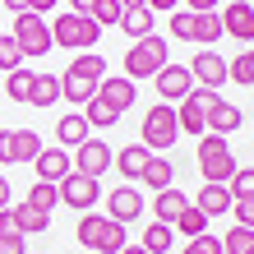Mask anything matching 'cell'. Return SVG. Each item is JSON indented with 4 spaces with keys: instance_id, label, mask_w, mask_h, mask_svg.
Masks as SVG:
<instances>
[{
    "instance_id": "cell-1",
    "label": "cell",
    "mask_w": 254,
    "mask_h": 254,
    "mask_svg": "<svg viewBox=\"0 0 254 254\" xmlns=\"http://www.w3.org/2000/svg\"><path fill=\"white\" fill-rule=\"evenodd\" d=\"M79 245L83 250H97V254H121L129 241H125V227L121 222H111V217H97V213H83L79 217Z\"/></svg>"
},
{
    "instance_id": "cell-2",
    "label": "cell",
    "mask_w": 254,
    "mask_h": 254,
    "mask_svg": "<svg viewBox=\"0 0 254 254\" xmlns=\"http://www.w3.org/2000/svg\"><path fill=\"white\" fill-rule=\"evenodd\" d=\"M199 171L208 185H227L236 176V157H231V143L222 134H199Z\"/></svg>"
},
{
    "instance_id": "cell-3",
    "label": "cell",
    "mask_w": 254,
    "mask_h": 254,
    "mask_svg": "<svg viewBox=\"0 0 254 254\" xmlns=\"http://www.w3.org/2000/svg\"><path fill=\"white\" fill-rule=\"evenodd\" d=\"M167 56H171L167 37H157V33L139 37V42H134V47L125 51V79H134V83H139L143 74H157L162 65H167Z\"/></svg>"
},
{
    "instance_id": "cell-4",
    "label": "cell",
    "mask_w": 254,
    "mask_h": 254,
    "mask_svg": "<svg viewBox=\"0 0 254 254\" xmlns=\"http://www.w3.org/2000/svg\"><path fill=\"white\" fill-rule=\"evenodd\" d=\"M51 28V47L61 42V47H74V51H88L93 42L102 37V28H97V19H88V14H56V23H47Z\"/></svg>"
},
{
    "instance_id": "cell-5",
    "label": "cell",
    "mask_w": 254,
    "mask_h": 254,
    "mask_svg": "<svg viewBox=\"0 0 254 254\" xmlns=\"http://www.w3.org/2000/svg\"><path fill=\"white\" fill-rule=\"evenodd\" d=\"M176 139H181L176 111L167 107V102H157V107L143 116V148L148 153H167V148H176Z\"/></svg>"
},
{
    "instance_id": "cell-6",
    "label": "cell",
    "mask_w": 254,
    "mask_h": 254,
    "mask_svg": "<svg viewBox=\"0 0 254 254\" xmlns=\"http://www.w3.org/2000/svg\"><path fill=\"white\" fill-rule=\"evenodd\" d=\"M14 47H19L23 56H47L51 51V28H47V19L42 14H33V9H23V14H14Z\"/></svg>"
},
{
    "instance_id": "cell-7",
    "label": "cell",
    "mask_w": 254,
    "mask_h": 254,
    "mask_svg": "<svg viewBox=\"0 0 254 254\" xmlns=\"http://www.w3.org/2000/svg\"><path fill=\"white\" fill-rule=\"evenodd\" d=\"M153 83H157V97L167 102V107H171V102H185L194 88H199V83H194V74H190V65H171V61L153 74Z\"/></svg>"
},
{
    "instance_id": "cell-8",
    "label": "cell",
    "mask_w": 254,
    "mask_h": 254,
    "mask_svg": "<svg viewBox=\"0 0 254 254\" xmlns=\"http://www.w3.org/2000/svg\"><path fill=\"white\" fill-rule=\"evenodd\" d=\"M213 102H217V93H208V88H194L185 102H176V125H181V134H203V116H208Z\"/></svg>"
},
{
    "instance_id": "cell-9",
    "label": "cell",
    "mask_w": 254,
    "mask_h": 254,
    "mask_svg": "<svg viewBox=\"0 0 254 254\" xmlns=\"http://www.w3.org/2000/svg\"><path fill=\"white\" fill-rule=\"evenodd\" d=\"M102 107H111L116 116L129 111L134 107V97H139V88H134V79H125V74H102V83H97V93H93Z\"/></svg>"
},
{
    "instance_id": "cell-10",
    "label": "cell",
    "mask_w": 254,
    "mask_h": 254,
    "mask_svg": "<svg viewBox=\"0 0 254 254\" xmlns=\"http://www.w3.org/2000/svg\"><path fill=\"white\" fill-rule=\"evenodd\" d=\"M111 157H116L111 148L88 134V139L79 143V153H74V171H79V176H93V181H102V176L111 171Z\"/></svg>"
},
{
    "instance_id": "cell-11",
    "label": "cell",
    "mask_w": 254,
    "mask_h": 254,
    "mask_svg": "<svg viewBox=\"0 0 254 254\" xmlns=\"http://www.w3.org/2000/svg\"><path fill=\"white\" fill-rule=\"evenodd\" d=\"M222 37H236V42H250L254 47V5L250 0H231V5H222Z\"/></svg>"
},
{
    "instance_id": "cell-12",
    "label": "cell",
    "mask_w": 254,
    "mask_h": 254,
    "mask_svg": "<svg viewBox=\"0 0 254 254\" xmlns=\"http://www.w3.org/2000/svg\"><path fill=\"white\" fill-rule=\"evenodd\" d=\"M56 190H61V203H69L74 213H88V208L97 203V194H102V185L93 181V176H79V171H69Z\"/></svg>"
},
{
    "instance_id": "cell-13",
    "label": "cell",
    "mask_w": 254,
    "mask_h": 254,
    "mask_svg": "<svg viewBox=\"0 0 254 254\" xmlns=\"http://www.w3.org/2000/svg\"><path fill=\"white\" fill-rule=\"evenodd\" d=\"M190 74H194V83H199V88L217 93V88L227 83V61H222L217 51H208V47H203V51H199V56L190 61Z\"/></svg>"
},
{
    "instance_id": "cell-14",
    "label": "cell",
    "mask_w": 254,
    "mask_h": 254,
    "mask_svg": "<svg viewBox=\"0 0 254 254\" xmlns=\"http://www.w3.org/2000/svg\"><path fill=\"white\" fill-rule=\"evenodd\" d=\"M107 217H111V222H121V227L139 222V217H143V194L134 190V185L111 190V199H107Z\"/></svg>"
},
{
    "instance_id": "cell-15",
    "label": "cell",
    "mask_w": 254,
    "mask_h": 254,
    "mask_svg": "<svg viewBox=\"0 0 254 254\" xmlns=\"http://www.w3.org/2000/svg\"><path fill=\"white\" fill-rule=\"evenodd\" d=\"M241 125H245V111L231 107L227 97H217L213 107H208V116H203V134H222V139H227V134H236Z\"/></svg>"
},
{
    "instance_id": "cell-16",
    "label": "cell",
    "mask_w": 254,
    "mask_h": 254,
    "mask_svg": "<svg viewBox=\"0 0 254 254\" xmlns=\"http://www.w3.org/2000/svg\"><path fill=\"white\" fill-rule=\"evenodd\" d=\"M33 167H37V181H51V185H61L65 176L74 171V157L65 153V148H42V153L33 157Z\"/></svg>"
},
{
    "instance_id": "cell-17",
    "label": "cell",
    "mask_w": 254,
    "mask_h": 254,
    "mask_svg": "<svg viewBox=\"0 0 254 254\" xmlns=\"http://www.w3.org/2000/svg\"><path fill=\"white\" fill-rule=\"evenodd\" d=\"M61 102V74H33V88H28V107L47 111Z\"/></svg>"
},
{
    "instance_id": "cell-18",
    "label": "cell",
    "mask_w": 254,
    "mask_h": 254,
    "mask_svg": "<svg viewBox=\"0 0 254 254\" xmlns=\"http://www.w3.org/2000/svg\"><path fill=\"white\" fill-rule=\"evenodd\" d=\"M93 93H97V79H88V74H74V69L61 74V97H65V102L83 107V102H93Z\"/></svg>"
},
{
    "instance_id": "cell-19",
    "label": "cell",
    "mask_w": 254,
    "mask_h": 254,
    "mask_svg": "<svg viewBox=\"0 0 254 254\" xmlns=\"http://www.w3.org/2000/svg\"><path fill=\"white\" fill-rule=\"evenodd\" d=\"M148 157H153V153H148V148H143V143H139V148H134V143H129V148H121V153H116V157H111V167H116V171H121V176H125V181H139V176H143V167H148Z\"/></svg>"
},
{
    "instance_id": "cell-20",
    "label": "cell",
    "mask_w": 254,
    "mask_h": 254,
    "mask_svg": "<svg viewBox=\"0 0 254 254\" xmlns=\"http://www.w3.org/2000/svg\"><path fill=\"white\" fill-rule=\"evenodd\" d=\"M194 208H199L203 217H222V213H231V190H227V185H203V190H199V199H194Z\"/></svg>"
},
{
    "instance_id": "cell-21",
    "label": "cell",
    "mask_w": 254,
    "mask_h": 254,
    "mask_svg": "<svg viewBox=\"0 0 254 254\" xmlns=\"http://www.w3.org/2000/svg\"><path fill=\"white\" fill-rule=\"evenodd\" d=\"M153 19H157V14L148 9V5H134V9H125V14H121V23H116V28H121L125 37H134V42H139V37H148V33H153Z\"/></svg>"
},
{
    "instance_id": "cell-22",
    "label": "cell",
    "mask_w": 254,
    "mask_h": 254,
    "mask_svg": "<svg viewBox=\"0 0 254 254\" xmlns=\"http://www.w3.org/2000/svg\"><path fill=\"white\" fill-rule=\"evenodd\" d=\"M88 125L83 121V111H69V116H61V125H56V139H61V148H79L83 139H88Z\"/></svg>"
},
{
    "instance_id": "cell-23",
    "label": "cell",
    "mask_w": 254,
    "mask_h": 254,
    "mask_svg": "<svg viewBox=\"0 0 254 254\" xmlns=\"http://www.w3.org/2000/svg\"><path fill=\"white\" fill-rule=\"evenodd\" d=\"M185 203H190L185 194L176 190V185H167V190H157V199H153V213H157V222H167V227H171V222L181 217V208H185Z\"/></svg>"
},
{
    "instance_id": "cell-24",
    "label": "cell",
    "mask_w": 254,
    "mask_h": 254,
    "mask_svg": "<svg viewBox=\"0 0 254 254\" xmlns=\"http://www.w3.org/2000/svg\"><path fill=\"white\" fill-rule=\"evenodd\" d=\"M171 176H176L171 157L153 153V157H148V167H143V176H139V181H143V185H153V190H167V185H171Z\"/></svg>"
},
{
    "instance_id": "cell-25",
    "label": "cell",
    "mask_w": 254,
    "mask_h": 254,
    "mask_svg": "<svg viewBox=\"0 0 254 254\" xmlns=\"http://www.w3.org/2000/svg\"><path fill=\"white\" fill-rule=\"evenodd\" d=\"M51 227V213H37V208H14V231L19 236H37V231H47Z\"/></svg>"
},
{
    "instance_id": "cell-26",
    "label": "cell",
    "mask_w": 254,
    "mask_h": 254,
    "mask_svg": "<svg viewBox=\"0 0 254 254\" xmlns=\"http://www.w3.org/2000/svg\"><path fill=\"white\" fill-rule=\"evenodd\" d=\"M171 231H181V236H190V241H194V236H203V231H208V217H203L194 203H185V208H181V217L171 222Z\"/></svg>"
},
{
    "instance_id": "cell-27",
    "label": "cell",
    "mask_w": 254,
    "mask_h": 254,
    "mask_svg": "<svg viewBox=\"0 0 254 254\" xmlns=\"http://www.w3.org/2000/svg\"><path fill=\"white\" fill-rule=\"evenodd\" d=\"M28 208H37V213H51L56 203H61V190H56L51 181H37L33 190H28V199H23Z\"/></svg>"
},
{
    "instance_id": "cell-28",
    "label": "cell",
    "mask_w": 254,
    "mask_h": 254,
    "mask_svg": "<svg viewBox=\"0 0 254 254\" xmlns=\"http://www.w3.org/2000/svg\"><path fill=\"white\" fill-rule=\"evenodd\" d=\"M217 37H222V19H217V9L194 14V37H190V42H208V47H213Z\"/></svg>"
},
{
    "instance_id": "cell-29",
    "label": "cell",
    "mask_w": 254,
    "mask_h": 254,
    "mask_svg": "<svg viewBox=\"0 0 254 254\" xmlns=\"http://www.w3.org/2000/svg\"><path fill=\"white\" fill-rule=\"evenodd\" d=\"M227 79H236L241 88H254V47L241 51L236 61H227Z\"/></svg>"
},
{
    "instance_id": "cell-30",
    "label": "cell",
    "mask_w": 254,
    "mask_h": 254,
    "mask_svg": "<svg viewBox=\"0 0 254 254\" xmlns=\"http://www.w3.org/2000/svg\"><path fill=\"white\" fill-rule=\"evenodd\" d=\"M42 153V134L37 129H14V157L19 162H33Z\"/></svg>"
},
{
    "instance_id": "cell-31",
    "label": "cell",
    "mask_w": 254,
    "mask_h": 254,
    "mask_svg": "<svg viewBox=\"0 0 254 254\" xmlns=\"http://www.w3.org/2000/svg\"><path fill=\"white\" fill-rule=\"evenodd\" d=\"M143 250H148V254H167V250H171V227H167V222H148Z\"/></svg>"
},
{
    "instance_id": "cell-32",
    "label": "cell",
    "mask_w": 254,
    "mask_h": 254,
    "mask_svg": "<svg viewBox=\"0 0 254 254\" xmlns=\"http://www.w3.org/2000/svg\"><path fill=\"white\" fill-rule=\"evenodd\" d=\"M254 250V231L250 227H231L222 236V254H250Z\"/></svg>"
},
{
    "instance_id": "cell-33",
    "label": "cell",
    "mask_w": 254,
    "mask_h": 254,
    "mask_svg": "<svg viewBox=\"0 0 254 254\" xmlns=\"http://www.w3.org/2000/svg\"><path fill=\"white\" fill-rule=\"evenodd\" d=\"M227 190H231V203L236 199H254V167H236V176L227 181Z\"/></svg>"
},
{
    "instance_id": "cell-34",
    "label": "cell",
    "mask_w": 254,
    "mask_h": 254,
    "mask_svg": "<svg viewBox=\"0 0 254 254\" xmlns=\"http://www.w3.org/2000/svg\"><path fill=\"white\" fill-rule=\"evenodd\" d=\"M28 88H33V69H9V79H5V93L14 97V102H28Z\"/></svg>"
},
{
    "instance_id": "cell-35",
    "label": "cell",
    "mask_w": 254,
    "mask_h": 254,
    "mask_svg": "<svg viewBox=\"0 0 254 254\" xmlns=\"http://www.w3.org/2000/svg\"><path fill=\"white\" fill-rule=\"evenodd\" d=\"M83 121H88V125H97V129H107V125L121 121V116H116L111 107H102V102L93 97V102H83Z\"/></svg>"
},
{
    "instance_id": "cell-36",
    "label": "cell",
    "mask_w": 254,
    "mask_h": 254,
    "mask_svg": "<svg viewBox=\"0 0 254 254\" xmlns=\"http://www.w3.org/2000/svg\"><path fill=\"white\" fill-rule=\"evenodd\" d=\"M69 69H74V74H88V79H97V83H102V74H107V61H102L97 51H83Z\"/></svg>"
},
{
    "instance_id": "cell-37",
    "label": "cell",
    "mask_w": 254,
    "mask_h": 254,
    "mask_svg": "<svg viewBox=\"0 0 254 254\" xmlns=\"http://www.w3.org/2000/svg\"><path fill=\"white\" fill-rule=\"evenodd\" d=\"M121 0H97V5H93V19H97V28H116V23H121Z\"/></svg>"
},
{
    "instance_id": "cell-38",
    "label": "cell",
    "mask_w": 254,
    "mask_h": 254,
    "mask_svg": "<svg viewBox=\"0 0 254 254\" xmlns=\"http://www.w3.org/2000/svg\"><path fill=\"white\" fill-rule=\"evenodd\" d=\"M19 65H23V51L14 47V37H5V33H0V69L9 74V69H19Z\"/></svg>"
},
{
    "instance_id": "cell-39",
    "label": "cell",
    "mask_w": 254,
    "mask_h": 254,
    "mask_svg": "<svg viewBox=\"0 0 254 254\" xmlns=\"http://www.w3.org/2000/svg\"><path fill=\"white\" fill-rule=\"evenodd\" d=\"M171 37H176V42H190V37H194V14H190V9H176V14H171Z\"/></svg>"
},
{
    "instance_id": "cell-40",
    "label": "cell",
    "mask_w": 254,
    "mask_h": 254,
    "mask_svg": "<svg viewBox=\"0 0 254 254\" xmlns=\"http://www.w3.org/2000/svg\"><path fill=\"white\" fill-rule=\"evenodd\" d=\"M181 254H222V241L203 231V236H194V241H190V245H185Z\"/></svg>"
},
{
    "instance_id": "cell-41",
    "label": "cell",
    "mask_w": 254,
    "mask_h": 254,
    "mask_svg": "<svg viewBox=\"0 0 254 254\" xmlns=\"http://www.w3.org/2000/svg\"><path fill=\"white\" fill-rule=\"evenodd\" d=\"M231 217H236V227H250L254 231V199H236L231 203Z\"/></svg>"
},
{
    "instance_id": "cell-42",
    "label": "cell",
    "mask_w": 254,
    "mask_h": 254,
    "mask_svg": "<svg viewBox=\"0 0 254 254\" xmlns=\"http://www.w3.org/2000/svg\"><path fill=\"white\" fill-rule=\"evenodd\" d=\"M0 254H28L19 231H0Z\"/></svg>"
},
{
    "instance_id": "cell-43",
    "label": "cell",
    "mask_w": 254,
    "mask_h": 254,
    "mask_svg": "<svg viewBox=\"0 0 254 254\" xmlns=\"http://www.w3.org/2000/svg\"><path fill=\"white\" fill-rule=\"evenodd\" d=\"M0 162H5V167L19 162V157H14V129H0Z\"/></svg>"
},
{
    "instance_id": "cell-44",
    "label": "cell",
    "mask_w": 254,
    "mask_h": 254,
    "mask_svg": "<svg viewBox=\"0 0 254 254\" xmlns=\"http://www.w3.org/2000/svg\"><path fill=\"white\" fill-rule=\"evenodd\" d=\"M181 5H190V14H208V9H217L222 0H181Z\"/></svg>"
},
{
    "instance_id": "cell-45",
    "label": "cell",
    "mask_w": 254,
    "mask_h": 254,
    "mask_svg": "<svg viewBox=\"0 0 254 254\" xmlns=\"http://www.w3.org/2000/svg\"><path fill=\"white\" fill-rule=\"evenodd\" d=\"M143 5H148V9H153V14H171L176 5H181V0H143Z\"/></svg>"
},
{
    "instance_id": "cell-46",
    "label": "cell",
    "mask_w": 254,
    "mask_h": 254,
    "mask_svg": "<svg viewBox=\"0 0 254 254\" xmlns=\"http://www.w3.org/2000/svg\"><path fill=\"white\" fill-rule=\"evenodd\" d=\"M93 5L97 0H69V14H88V19H93Z\"/></svg>"
},
{
    "instance_id": "cell-47",
    "label": "cell",
    "mask_w": 254,
    "mask_h": 254,
    "mask_svg": "<svg viewBox=\"0 0 254 254\" xmlns=\"http://www.w3.org/2000/svg\"><path fill=\"white\" fill-rule=\"evenodd\" d=\"M28 9H33V14H47V9H56V0H28Z\"/></svg>"
},
{
    "instance_id": "cell-48",
    "label": "cell",
    "mask_w": 254,
    "mask_h": 254,
    "mask_svg": "<svg viewBox=\"0 0 254 254\" xmlns=\"http://www.w3.org/2000/svg\"><path fill=\"white\" fill-rule=\"evenodd\" d=\"M0 208H9V181L0 176Z\"/></svg>"
},
{
    "instance_id": "cell-49",
    "label": "cell",
    "mask_w": 254,
    "mask_h": 254,
    "mask_svg": "<svg viewBox=\"0 0 254 254\" xmlns=\"http://www.w3.org/2000/svg\"><path fill=\"white\" fill-rule=\"evenodd\" d=\"M5 9H14V14H23V9H28V0H5Z\"/></svg>"
},
{
    "instance_id": "cell-50",
    "label": "cell",
    "mask_w": 254,
    "mask_h": 254,
    "mask_svg": "<svg viewBox=\"0 0 254 254\" xmlns=\"http://www.w3.org/2000/svg\"><path fill=\"white\" fill-rule=\"evenodd\" d=\"M121 254H148V250H143V245H125Z\"/></svg>"
},
{
    "instance_id": "cell-51",
    "label": "cell",
    "mask_w": 254,
    "mask_h": 254,
    "mask_svg": "<svg viewBox=\"0 0 254 254\" xmlns=\"http://www.w3.org/2000/svg\"><path fill=\"white\" fill-rule=\"evenodd\" d=\"M134 5H143V0H121V9H134Z\"/></svg>"
},
{
    "instance_id": "cell-52",
    "label": "cell",
    "mask_w": 254,
    "mask_h": 254,
    "mask_svg": "<svg viewBox=\"0 0 254 254\" xmlns=\"http://www.w3.org/2000/svg\"><path fill=\"white\" fill-rule=\"evenodd\" d=\"M250 254H254V250H250Z\"/></svg>"
}]
</instances>
